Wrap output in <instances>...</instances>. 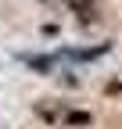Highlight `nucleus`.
<instances>
[{
	"label": "nucleus",
	"mask_w": 122,
	"mask_h": 129,
	"mask_svg": "<svg viewBox=\"0 0 122 129\" xmlns=\"http://www.w3.org/2000/svg\"><path fill=\"white\" fill-rule=\"evenodd\" d=\"M94 122V115L90 111H79V108H65V115H61V125H68V129H83Z\"/></svg>",
	"instance_id": "nucleus-4"
},
{
	"label": "nucleus",
	"mask_w": 122,
	"mask_h": 129,
	"mask_svg": "<svg viewBox=\"0 0 122 129\" xmlns=\"http://www.w3.org/2000/svg\"><path fill=\"white\" fill-rule=\"evenodd\" d=\"M111 40H104V43H94V47H57V61L61 64H94V61H101L104 54H111Z\"/></svg>",
	"instance_id": "nucleus-1"
},
{
	"label": "nucleus",
	"mask_w": 122,
	"mask_h": 129,
	"mask_svg": "<svg viewBox=\"0 0 122 129\" xmlns=\"http://www.w3.org/2000/svg\"><path fill=\"white\" fill-rule=\"evenodd\" d=\"M65 7L72 11L79 29H97L104 22V4L101 0H65Z\"/></svg>",
	"instance_id": "nucleus-2"
},
{
	"label": "nucleus",
	"mask_w": 122,
	"mask_h": 129,
	"mask_svg": "<svg viewBox=\"0 0 122 129\" xmlns=\"http://www.w3.org/2000/svg\"><path fill=\"white\" fill-rule=\"evenodd\" d=\"M18 61L25 64V68H33L36 75H54V72L61 68L57 54H18Z\"/></svg>",
	"instance_id": "nucleus-3"
}]
</instances>
